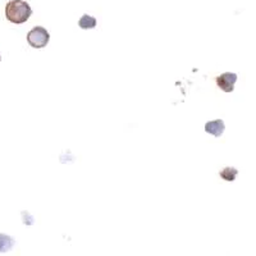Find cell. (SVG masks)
<instances>
[{
	"label": "cell",
	"mask_w": 256,
	"mask_h": 256,
	"mask_svg": "<svg viewBox=\"0 0 256 256\" xmlns=\"http://www.w3.org/2000/svg\"><path fill=\"white\" fill-rule=\"evenodd\" d=\"M32 14L30 4L24 0H10L6 6V17L9 22L16 24H22Z\"/></svg>",
	"instance_id": "cell-1"
},
{
	"label": "cell",
	"mask_w": 256,
	"mask_h": 256,
	"mask_svg": "<svg viewBox=\"0 0 256 256\" xmlns=\"http://www.w3.org/2000/svg\"><path fill=\"white\" fill-rule=\"evenodd\" d=\"M50 35L49 32L44 27H35L27 34V41H28L30 46L35 48V49H42L49 44Z\"/></svg>",
	"instance_id": "cell-2"
},
{
	"label": "cell",
	"mask_w": 256,
	"mask_h": 256,
	"mask_svg": "<svg viewBox=\"0 0 256 256\" xmlns=\"http://www.w3.org/2000/svg\"><path fill=\"white\" fill-rule=\"evenodd\" d=\"M237 81L236 73H223L220 76L216 77V84L220 90L224 92H232L234 90V84Z\"/></svg>",
	"instance_id": "cell-3"
},
{
	"label": "cell",
	"mask_w": 256,
	"mask_h": 256,
	"mask_svg": "<svg viewBox=\"0 0 256 256\" xmlns=\"http://www.w3.org/2000/svg\"><path fill=\"white\" fill-rule=\"evenodd\" d=\"M224 130H226V124L222 120H212V122H208L205 124V131L208 134H212L214 137H220L223 134Z\"/></svg>",
	"instance_id": "cell-4"
},
{
	"label": "cell",
	"mask_w": 256,
	"mask_h": 256,
	"mask_svg": "<svg viewBox=\"0 0 256 256\" xmlns=\"http://www.w3.org/2000/svg\"><path fill=\"white\" fill-rule=\"evenodd\" d=\"M78 26L82 30H92L96 27V20L88 14H84L78 20Z\"/></svg>",
	"instance_id": "cell-5"
},
{
	"label": "cell",
	"mask_w": 256,
	"mask_h": 256,
	"mask_svg": "<svg viewBox=\"0 0 256 256\" xmlns=\"http://www.w3.org/2000/svg\"><path fill=\"white\" fill-rule=\"evenodd\" d=\"M13 248V240L9 236L0 234V252H8Z\"/></svg>",
	"instance_id": "cell-6"
},
{
	"label": "cell",
	"mask_w": 256,
	"mask_h": 256,
	"mask_svg": "<svg viewBox=\"0 0 256 256\" xmlns=\"http://www.w3.org/2000/svg\"><path fill=\"white\" fill-rule=\"evenodd\" d=\"M237 174H238V170L236 168H224L220 172V177L223 180H228V182H232V180H236Z\"/></svg>",
	"instance_id": "cell-7"
},
{
	"label": "cell",
	"mask_w": 256,
	"mask_h": 256,
	"mask_svg": "<svg viewBox=\"0 0 256 256\" xmlns=\"http://www.w3.org/2000/svg\"><path fill=\"white\" fill-rule=\"evenodd\" d=\"M0 60H2V56H0Z\"/></svg>",
	"instance_id": "cell-8"
}]
</instances>
